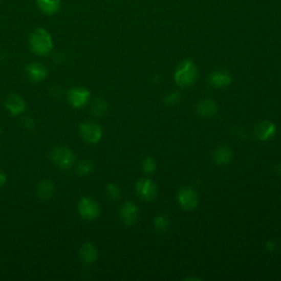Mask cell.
Returning a JSON list of instances; mask_svg holds the SVG:
<instances>
[{
  "label": "cell",
  "mask_w": 281,
  "mask_h": 281,
  "mask_svg": "<svg viewBox=\"0 0 281 281\" xmlns=\"http://www.w3.org/2000/svg\"><path fill=\"white\" fill-rule=\"evenodd\" d=\"M75 170L77 172L79 176H87L94 169V165L90 161H87V159H83V161L78 162L77 164L75 163Z\"/></svg>",
  "instance_id": "cell-20"
},
{
  "label": "cell",
  "mask_w": 281,
  "mask_h": 281,
  "mask_svg": "<svg viewBox=\"0 0 281 281\" xmlns=\"http://www.w3.org/2000/svg\"><path fill=\"white\" fill-rule=\"evenodd\" d=\"M120 217L124 224H126V225L135 224L136 221H138V218H139L138 206L131 201L124 202L120 210Z\"/></svg>",
  "instance_id": "cell-9"
},
{
  "label": "cell",
  "mask_w": 281,
  "mask_h": 281,
  "mask_svg": "<svg viewBox=\"0 0 281 281\" xmlns=\"http://www.w3.org/2000/svg\"><path fill=\"white\" fill-rule=\"evenodd\" d=\"M35 122H34V121H33V119H31V118H25V120H24V126L27 128V130H32V128L35 126V124H34Z\"/></svg>",
  "instance_id": "cell-25"
},
{
  "label": "cell",
  "mask_w": 281,
  "mask_h": 281,
  "mask_svg": "<svg viewBox=\"0 0 281 281\" xmlns=\"http://www.w3.org/2000/svg\"><path fill=\"white\" fill-rule=\"evenodd\" d=\"M108 112V103L105 102L101 98H98L96 99L91 105V113L95 117H103L105 116V113Z\"/></svg>",
  "instance_id": "cell-19"
},
{
  "label": "cell",
  "mask_w": 281,
  "mask_h": 281,
  "mask_svg": "<svg viewBox=\"0 0 281 281\" xmlns=\"http://www.w3.org/2000/svg\"><path fill=\"white\" fill-rule=\"evenodd\" d=\"M178 202L180 204V207L184 210L191 211L198 206V194H197V192L191 188H182L178 192Z\"/></svg>",
  "instance_id": "cell-8"
},
{
  "label": "cell",
  "mask_w": 281,
  "mask_h": 281,
  "mask_svg": "<svg viewBox=\"0 0 281 281\" xmlns=\"http://www.w3.org/2000/svg\"><path fill=\"white\" fill-rule=\"evenodd\" d=\"M7 182V177H6V174L4 171L0 170V188L4 187L5 184Z\"/></svg>",
  "instance_id": "cell-26"
},
{
  "label": "cell",
  "mask_w": 281,
  "mask_h": 281,
  "mask_svg": "<svg viewBox=\"0 0 281 281\" xmlns=\"http://www.w3.org/2000/svg\"><path fill=\"white\" fill-rule=\"evenodd\" d=\"M142 169L146 174H153L156 170V162L154 161V158L147 157L144 159L142 164Z\"/></svg>",
  "instance_id": "cell-23"
},
{
  "label": "cell",
  "mask_w": 281,
  "mask_h": 281,
  "mask_svg": "<svg viewBox=\"0 0 281 281\" xmlns=\"http://www.w3.org/2000/svg\"><path fill=\"white\" fill-rule=\"evenodd\" d=\"M79 257L87 265L94 264L98 258V249L93 243H85L79 250Z\"/></svg>",
  "instance_id": "cell-14"
},
{
  "label": "cell",
  "mask_w": 281,
  "mask_h": 281,
  "mask_svg": "<svg viewBox=\"0 0 281 281\" xmlns=\"http://www.w3.org/2000/svg\"><path fill=\"white\" fill-rule=\"evenodd\" d=\"M136 192H138L141 199L145 201H152L156 198L157 186L153 180L150 179H141L136 182Z\"/></svg>",
  "instance_id": "cell-7"
},
{
  "label": "cell",
  "mask_w": 281,
  "mask_h": 281,
  "mask_svg": "<svg viewBox=\"0 0 281 281\" xmlns=\"http://www.w3.org/2000/svg\"><path fill=\"white\" fill-rule=\"evenodd\" d=\"M50 158L53 164L63 170L72 169L76 163L74 152L66 146L53 148L50 153Z\"/></svg>",
  "instance_id": "cell-3"
},
{
  "label": "cell",
  "mask_w": 281,
  "mask_h": 281,
  "mask_svg": "<svg viewBox=\"0 0 281 281\" xmlns=\"http://www.w3.org/2000/svg\"><path fill=\"white\" fill-rule=\"evenodd\" d=\"M36 192L37 196H39V198L41 200H50L53 196H54L55 192V187L54 184L51 180L44 179L42 180L39 186L36 188Z\"/></svg>",
  "instance_id": "cell-15"
},
{
  "label": "cell",
  "mask_w": 281,
  "mask_h": 281,
  "mask_svg": "<svg viewBox=\"0 0 281 281\" xmlns=\"http://www.w3.org/2000/svg\"><path fill=\"white\" fill-rule=\"evenodd\" d=\"M36 4L42 12L51 16L59 10L62 3H60V0H36Z\"/></svg>",
  "instance_id": "cell-18"
},
{
  "label": "cell",
  "mask_w": 281,
  "mask_h": 281,
  "mask_svg": "<svg viewBox=\"0 0 281 281\" xmlns=\"http://www.w3.org/2000/svg\"><path fill=\"white\" fill-rule=\"evenodd\" d=\"M209 81L212 86H214L217 88H224L229 86L232 82V77L227 72L220 70L211 74Z\"/></svg>",
  "instance_id": "cell-13"
},
{
  "label": "cell",
  "mask_w": 281,
  "mask_h": 281,
  "mask_svg": "<svg viewBox=\"0 0 281 281\" xmlns=\"http://www.w3.org/2000/svg\"><path fill=\"white\" fill-rule=\"evenodd\" d=\"M232 150L229 146H220L213 153V162L218 165H227L232 161Z\"/></svg>",
  "instance_id": "cell-17"
},
{
  "label": "cell",
  "mask_w": 281,
  "mask_h": 281,
  "mask_svg": "<svg viewBox=\"0 0 281 281\" xmlns=\"http://www.w3.org/2000/svg\"><path fill=\"white\" fill-rule=\"evenodd\" d=\"M77 209L80 217L87 221H94L100 215L99 203L90 197H82L78 201Z\"/></svg>",
  "instance_id": "cell-4"
},
{
  "label": "cell",
  "mask_w": 281,
  "mask_h": 281,
  "mask_svg": "<svg viewBox=\"0 0 281 281\" xmlns=\"http://www.w3.org/2000/svg\"><path fill=\"white\" fill-rule=\"evenodd\" d=\"M30 49L34 54L39 56H45L50 54L53 50V40L51 34L45 29H36L30 35Z\"/></svg>",
  "instance_id": "cell-1"
},
{
  "label": "cell",
  "mask_w": 281,
  "mask_h": 281,
  "mask_svg": "<svg viewBox=\"0 0 281 281\" xmlns=\"http://www.w3.org/2000/svg\"><path fill=\"white\" fill-rule=\"evenodd\" d=\"M179 100H180V94L172 93V94H169L165 97L164 102L167 105H172V104H176Z\"/></svg>",
  "instance_id": "cell-24"
},
{
  "label": "cell",
  "mask_w": 281,
  "mask_h": 281,
  "mask_svg": "<svg viewBox=\"0 0 281 281\" xmlns=\"http://www.w3.org/2000/svg\"><path fill=\"white\" fill-rule=\"evenodd\" d=\"M198 70L192 60L186 59L181 62L175 73V80L180 87H189L196 81Z\"/></svg>",
  "instance_id": "cell-2"
},
{
  "label": "cell",
  "mask_w": 281,
  "mask_h": 281,
  "mask_svg": "<svg viewBox=\"0 0 281 281\" xmlns=\"http://www.w3.org/2000/svg\"><path fill=\"white\" fill-rule=\"evenodd\" d=\"M105 194H107L109 200L118 201L121 198V190L117 185L109 184L105 187Z\"/></svg>",
  "instance_id": "cell-22"
},
{
  "label": "cell",
  "mask_w": 281,
  "mask_h": 281,
  "mask_svg": "<svg viewBox=\"0 0 281 281\" xmlns=\"http://www.w3.org/2000/svg\"><path fill=\"white\" fill-rule=\"evenodd\" d=\"M276 134V125L270 121H264L255 126L254 135L257 140L267 141Z\"/></svg>",
  "instance_id": "cell-12"
},
{
  "label": "cell",
  "mask_w": 281,
  "mask_h": 281,
  "mask_svg": "<svg viewBox=\"0 0 281 281\" xmlns=\"http://www.w3.org/2000/svg\"><path fill=\"white\" fill-rule=\"evenodd\" d=\"M79 134L86 143L96 144L102 138V128L94 121H85L79 125Z\"/></svg>",
  "instance_id": "cell-5"
},
{
  "label": "cell",
  "mask_w": 281,
  "mask_h": 281,
  "mask_svg": "<svg viewBox=\"0 0 281 281\" xmlns=\"http://www.w3.org/2000/svg\"><path fill=\"white\" fill-rule=\"evenodd\" d=\"M5 105H6V109L8 110L11 113V116L13 117L22 115L27 108L25 100L22 99L18 94H11L7 97Z\"/></svg>",
  "instance_id": "cell-10"
},
{
  "label": "cell",
  "mask_w": 281,
  "mask_h": 281,
  "mask_svg": "<svg viewBox=\"0 0 281 281\" xmlns=\"http://www.w3.org/2000/svg\"><path fill=\"white\" fill-rule=\"evenodd\" d=\"M217 111L218 107L213 100L204 99L197 104V112H198L201 117L211 118L215 115Z\"/></svg>",
  "instance_id": "cell-16"
},
{
  "label": "cell",
  "mask_w": 281,
  "mask_h": 281,
  "mask_svg": "<svg viewBox=\"0 0 281 281\" xmlns=\"http://www.w3.org/2000/svg\"><path fill=\"white\" fill-rule=\"evenodd\" d=\"M90 99V93L82 87H75L67 93V100L74 108H82L88 103Z\"/></svg>",
  "instance_id": "cell-6"
},
{
  "label": "cell",
  "mask_w": 281,
  "mask_h": 281,
  "mask_svg": "<svg viewBox=\"0 0 281 281\" xmlns=\"http://www.w3.org/2000/svg\"><path fill=\"white\" fill-rule=\"evenodd\" d=\"M26 74L30 81L41 82L48 77V68L40 63H31L26 67Z\"/></svg>",
  "instance_id": "cell-11"
},
{
  "label": "cell",
  "mask_w": 281,
  "mask_h": 281,
  "mask_svg": "<svg viewBox=\"0 0 281 281\" xmlns=\"http://www.w3.org/2000/svg\"><path fill=\"white\" fill-rule=\"evenodd\" d=\"M155 229L159 232H166L169 230L170 227V220L166 215H158L154 220Z\"/></svg>",
  "instance_id": "cell-21"
},
{
  "label": "cell",
  "mask_w": 281,
  "mask_h": 281,
  "mask_svg": "<svg viewBox=\"0 0 281 281\" xmlns=\"http://www.w3.org/2000/svg\"><path fill=\"white\" fill-rule=\"evenodd\" d=\"M276 171H277V172H278L279 175H281V164L277 166V168H276Z\"/></svg>",
  "instance_id": "cell-27"
}]
</instances>
